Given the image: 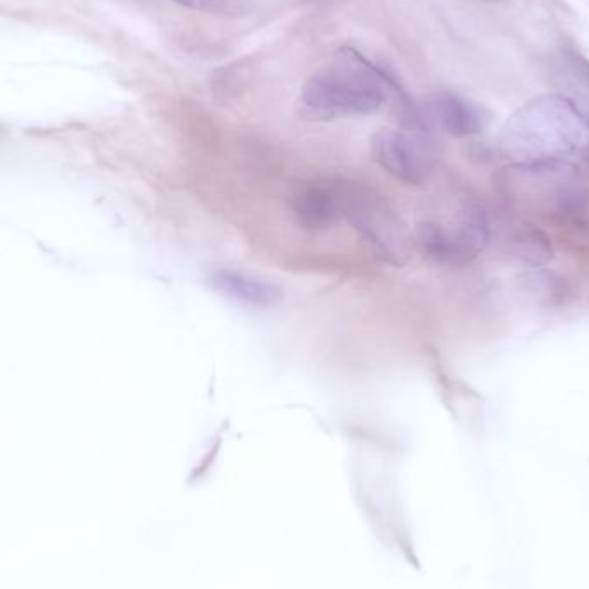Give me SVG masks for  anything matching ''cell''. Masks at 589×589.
Returning <instances> with one entry per match:
<instances>
[{
	"instance_id": "6da1fadb",
	"label": "cell",
	"mask_w": 589,
	"mask_h": 589,
	"mask_svg": "<svg viewBox=\"0 0 589 589\" xmlns=\"http://www.w3.org/2000/svg\"><path fill=\"white\" fill-rule=\"evenodd\" d=\"M397 81L354 47L336 50L298 93V114L309 121L359 118L385 106Z\"/></svg>"
},
{
	"instance_id": "7a4b0ae2",
	"label": "cell",
	"mask_w": 589,
	"mask_h": 589,
	"mask_svg": "<svg viewBox=\"0 0 589 589\" xmlns=\"http://www.w3.org/2000/svg\"><path fill=\"white\" fill-rule=\"evenodd\" d=\"M589 124L571 100L543 95L527 102L505 124L503 145L526 162L557 161L588 142Z\"/></svg>"
},
{
	"instance_id": "3957f363",
	"label": "cell",
	"mask_w": 589,
	"mask_h": 589,
	"mask_svg": "<svg viewBox=\"0 0 589 589\" xmlns=\"http://www.w3.org/2000/svg\"><path fill=\"white\" fill-rule=\"evenodd\" d=\"M333 188L341 217L354 226L362 242L371 247L376 257L398 267L409 261L412 238L385 200L367 188L350 183Z\"/></svg>"
},
{
	"instance_id": "277c9868",
	"label": "cell",
	"mask_w": 589,
	"mask_h": 589,
	"mask_svg": "<svg viewBox=\"0 0 589 589\" xmlns=\"http://www.w3.org/2000/svg\"><path fill=\"white\" fill-rule=\"evenodd\" d=\"M490 238L488 217L479 205H465L452 219H429L419 224L416 243L422 254L445 266L474 261Z\"/></svg>"
},
{
	"instance_id": "5b68a950",
	"label": "cell",
	"mask_w": 589,
	"mask_h": 589,
	"mask_svg": "<svg viewBox=\"0 0 589 589\" xmlns=\"http://www.w3.org/2000/svg\"><path fill=\"white\" fill-rule=\"evenodd\" d=\"M371 155L386 173L409 185H421L428 174V155L416 138L383 128L371 138Z\"/></svg>"
},
{
	"instance_id": "8992f818",
	"label": "cell",
	"mask_w": 589,
	"mask_h": 589,
	"mask_svg": "<svg viewBox=\"0 0 589 589\" xmlns=\"http://www.w3.org/2000/svg\"><path fill=\"white\" fill-rule=\"evenodd\" d=\"M429 112L441 130L457 138L478 135L490 124L486 107L453 93H443L429 102Z\"/></svg>"
},
{
	"instance_id": "52a82bcc",
	"label": "cell",
	"mask_w": 589,
	"mask_h": 589,
	"mask_svg": "<svg viewBox=\"0 0 589 589\" xmlns=\"http://www.w3.org/2000/svg\"><path fill=\"white\" fill-rule=\"evenodd\" d=\"M209 285L223 297L250 307L269 309L283 300V292L279 290V286L233 269H217L209 276Z\"/></svg>"
},
{
	"instance_id": "ba28073f",
	"label": "cell",
	"mask_w": 589,
	"mask_h": 589,
	"mask_svg": "<svg viewBox=\"0 0 589 589\" xmlns=\"http://www.w3.org/2000/svg\"><path fill=\"white\" fill-rule=\"evenodd\" d=\"M292 211L298 223L310 231L326 230L341 219L340 205L333 186H307L295 193Z\"/></svg>"
},
{
	"instance_id": "9c48e42d",
	"label": "cell",
	"mask_w": 589,
	"mask_h": 589,
	"mask_svg": "<svg viewBox=\"0 0 589 589\" xmlns=\"http://www.w3.org/2000/svg\"><path fill=\"white\" fill-rule=\"evenodd\" d=\"M510 252L517 261L531 267H541L552 261L553 247L550 238L538 228L522 226L510 240Z\"/></svg>"
},
{
	"instance_id": "30bf717a",
	"label": "cell",
	"mask_w": 589,
	"mask_h": 589,
	"mask_svg": "<svg viewBox=\"0 0 589 589\" xmlns=\"http://www.w3.org/2000/svg\"><path fill=\"white\" fill-rule=\"evenodd\" d=\"M526 288L540 302L548 305L567 304L572 298V286L555 273H534L527 278Z\"/></svg>"
},
{
	"instance_id": "8fae6325",
	"label": "cell",
	"mask_w": 589,
	"mask_h": 589,
	"mask_svg": "<svg viewBox=\"0 0 589 589\" xmlns=\"http://www.w3.org/2000/svg\"><path fill=\"white\" fill-rule=\"evenodd\" d=\"M180 6L207 14L238 16L248 9V0H174Z\"/></svg>"
}]
</instances>
